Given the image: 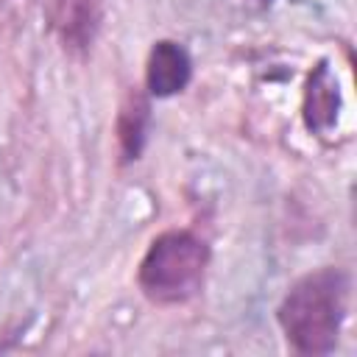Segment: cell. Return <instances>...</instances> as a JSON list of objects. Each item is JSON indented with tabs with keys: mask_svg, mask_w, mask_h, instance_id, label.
<instances>
[{
	"mask_svg": "<svg viewBox=\"0 0 357 357\" xmlns=\"http://www.w3.org/2000/svg\"><path fill=\"white\" fill-rule=\"evenodd\" d=\"M209 243L190 229H167L151 240L139 265L137 284L151 304H187L204 290L209 271Z\"/></svg>",
	"mask_w": 357,
	"mask_h": 357,
	"instance_id": "obj_2",
	"label": "cell"
},
{
	"mask_svg": "<svg viewBox=\"0 0 357 357\" xmlns=\"http://www.w3.org/2000/svg\"><path fill=\"white\" fill-rule=\"evenodd\" d=\"M337 112H340V89H337V78L332 75V70L326 67V61H321L304 86V100H301V114H304V126L315 134L329 131L337 123Z\"/></svg>",
	"mask_w": 357,
	"mask_h": 357,
	"instance_id": "obj_5",
	"label": "cell"
},
{
	"mask_svg": "<svg viewBox=\"0 0 357 357\" xmlns=\"http://www.w3.org/2000/svg\"><path fill=\"white\" fill-rule=\"evenodd\" d=\"M100 0H56L53 6V31L73 53H84L92 47L100 31Z\"/></svg>",
	"mask_w": 357,
	"mask_h": 357,
	"instance_id": "obj_4",
	"label": "cell"
},
{
	"mask_svg": "<svg viewBox=\"0 0 357 357\" xmlns=\"http://www.w3.org/2000/svg\"><path fill=\"white\" fill-rule=\"evenodd\" d=\"M192 81V56L176 39H159L145 59V92L151 98H173Z\"/></svg>",
	"mask_w": 357,
	"mask_h": 357,
	"instance_id": "obj_3",
	"label": "cell"
},
{
	"mask_svg": "<svg viewBox=\"0 0 357 357\" xmlns=\"http://www.w3.org/2000/svg\"><path fill=\"white\" fill-rule=\"evenodd\" d=\"M351 276L326 265L296 279L276 307L279 329L296 354H329L335 351L346 315H349Z\"/></svg>",
	"mask_w": 357,
	"mask_h": 357,
	"instance_id": "obj_1",
	"label": "cell"
},
{
	"mask_svg": "<svg viewBox=\"0 0 357 357\" xmlns=\"http://www.w3.org/2000/svg\"><path fill=\"white\" fill-rule=\"evenodd\" d=\"M148 123H151V95L145 89H128L114 120V134L123 162L139 159L148 139Z\"/></svg>",
	"mask_w": 357,
	"mask_h": 357,
	"instance_id": "obj_6",
	"label": "cell"
},
{
	"mask_svg": "<svg viewBox=\"0 0 357 357\" xmlns=\"http://www.w3.org/2000/svg\"><path fill=\"white\" fill-rule=\"evenodd\" d=\"M259 3H271V0H259Z\"/></svg>",
	"mask_w": 357,
	"mask_h": 357,
	"instance_id": "obj_7",
	"label": "cell"
}]
</instances>
